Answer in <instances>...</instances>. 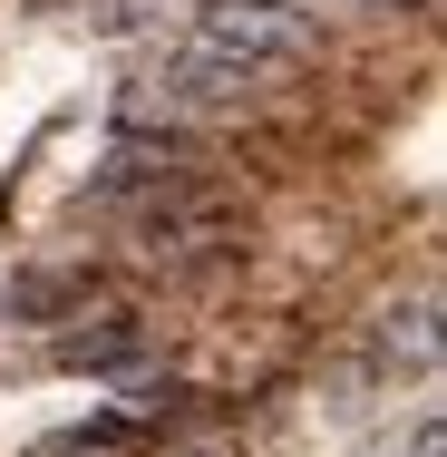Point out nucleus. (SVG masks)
I'll return each instance as SVG.
<instances>
[{"instance_id":"39448f33","label":"nucleus","mask_w":447,"mask_h":457,"mask_svg":"<svg viewBox=\"0 0 447 457\" xmlns=\"http://www.w3.org/2000/svg\"><path fill=\"white\" fill-rule=\"evenodd\" d=\"M409 457H447V438H438V419H418V438H409Z\"/></svg>"},{"instance_id":"f257e3e1","label":"nucleus","mask_w":447,"mask_h":457,"mask_svg":"<svg viewBox=\"0 0 447 457\" xmlns=\"http://www.w3.org/2000/svg\"><path fill=\"white\" fill-rule=\"evenodd\" d=\"M272 79H282V69H253V59H224V49L185 39L176 59L137 88V107H127V117H244Z\"/></svg>"},{"instance_id":"0eeeda50","label":"nucleus","mask_w":447,"mask_h":457,"mask_svg":"<svg viewBox=\"0 0 447 457\" xmlns=\"http://www.w3.org/2000/svg\"><path fill=\"white\" fill-rule=\"evenodd\" d=\"M195 457H214V448H195Z\"/></svg>"},{"instance_id":"423d86ee","label":"nucleus","mask_w":447,"mask_h":457,"mask_svg":"<svg viewBox=\"0 0 447 457\" xmlns=\"http://www.w3.org/2000/svg\"><path fill=\"white\" fill-rule=\"evenodd\" d=\"M351 10H389V20H399V10H428V0H351Z\"/></svg>"},{"instance_id":"f03ea898","label":"nucleus","mask_w":447,"mask_h":457,"mask_svg":"<svg viewBox=\"0 0 447 457\" xmlns=\"http://www.w3.org/2000/svg\"><path fill=\"white\" fill-rule=\"evenodd\" d=\"M195 39L224 49V59H253V69H302L321 49L311 10H292V0H204L195 10Z\"/></svg>"},{"instance_id":"20e7f679","label":"nucleus","mask_w":447,"mask_h":457,"mask_svg":"<svg viewBox=\"0 0 447 457\" xmlns=\"http://www.w3.org/2000/svg\"><path fill=\"white\" fill-rule=\"evenodd\" d=\"M428 321H438L428 302H409V312H389V351H409V361H418V370L438 361V331H428Z\"/></svg>"},{"instance_id":"7ed1b4c3","label":"nucleus","mask_w":447,"mask_h":457,"mask_svg":"<svg viewBox=\"0 0 447 457\" xmlns=\"http://www.w3.org/2000/svg\"><path fill=\"white\" fill-rule=\"evenodd\" d=\"M146 361V321L137 312H97L79 331H59V370H137Z\"/></svg>"}]
</instances>
